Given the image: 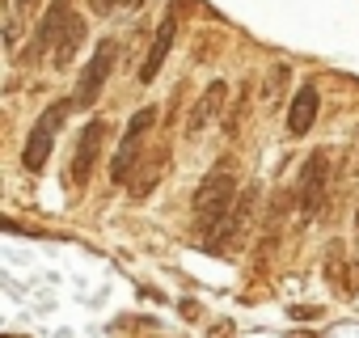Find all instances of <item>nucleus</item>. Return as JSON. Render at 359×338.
Instances as JSON below:
<instances>
[{
	"instance_id": "obj_1",
	"label": "nucleus",
	"mask_w": 359,
	"mask_h": 338,
	"mask_svg": "<svg viewBox=\"0 0 359 338\" xmlns=\"http://www.w3.org/2000/svg\"><path fill=\"white\" fill-rule=\"evenodd\" d=\"M233 203H237V161L224 156V161H216V169L195 191V229H199V237H212Z\"/></svg>"
},
{
	"instance_id": "obj_2",
	"label": "nucleus",
	"mask_w": 359,
	"mask_h": 338,
	"mask_svg": "<svg viewBox=\"0 0 359 338\" xmlns=\"http://www.w3.org/2000/svg\"><path fill=\"white\" fill-rule=\"evenodd\" d=\"M330 161H334L330 148H313L304 169H300V182H296V220L300 224L317 220V212L330 195Z\"/></svg>"
},
{
	"instance_id": "obj_3",
	"label": "nucleus",
	"mask_w": 359,
	"mask_h": 338,
	"mask_svg": "<svg viewBox=\"0 0 359 338\" xmlns=\"http://www.w3.org/2000/svg\"><path fill=\"white\" fill-rule=\"evenodd\" d=\"M152 123H156V106H144V110L127 123V131H123V140H118V148H114V161H110V182H114V187H127L131 174L140 169V161H144V140H148Z\"/></svg>"
},
{
	"instance_id": "obj_4",
	"label": "nucleus",
	"mask_w": 359,
	"mask_h": 338,
	"mask_svg": "<svg viewBox=\"0 0 359 338\" xmlns=\"http://www.w3.org/2000/svg\"><path fill=\"white\" fill-rule=\"evenodd\" d=\"M68 106H72V97L51 102V106L39 114V123L30 127V140H26V152H22V165L30 169V174H39V169L47 165L51 144H55V135H60V127H64V119H68Z\"/></svg>"
},
{
	"instance_id": "obj_5",
	"label": "nucleus",
	"mask_w": 359,
	"mask_h": 338,
	"mask_svg": "<svg viewBox=\"0 0 359 338\" xmlns=\"http://www.w3.org/2000/svg\"><path fill=\"white\" fill-rule=\"evenodd\" d=\"M258 195H262V187H258V182H250V187L237 195V203L229 208V216L220 220V229L208 237V250H216V254H229L233 245H241V241H245V233H250V220H254V212H258Z\"/></svg>"
},
{
	"instance_id": "obj_6",
	"label": "nucleus",
	"mask_w": 359,
	"mask_h": 338,
	"mask_svg": "<svg viewBox=\"0 0 359 338\" xmlns=\"http://www.w3.org/2000/svg\"><path fill=\"white\" fill-rule=\"evenodd\" d=\"M114 64H118V43L106 39V43L89 55V64L81 68V81H76V89H72V106H76V110H89V106L102 97V89H106Z\"/></svg>"
},
{
	"instance_id": "obj_7",
	"label": "nucleus",
	"mask_w": 359,
	"mask_h": 338,
	"mask_svg": "<svg viewBox=\"0 0 359 338\" xmlns=\"http://www.w3.org/2000/svg\"><path fill=\"white\" fill-rule=\"evenodd\" d=\"M106 135H110V123H106V119H89V123H85V131H81V140H76V152H72V174H68V182H72L76 191L93 178V169H97V161H102V148H106Z\"/></svg>"
},
{
	"instance_id": "obj_8",
	"label": "nucleus",
	"mask_w": 359,
	"mask_h": 338,
	"mask_svg": "<svg viewBox=\"0 0 359 338\" xmlns=\"http://www.w3.org/2000/svg\"><path fill=\"white\" fill-rule=\"evenodd\" d=\"M76 13H72V5L68 0H51L47 5V13H43V22H39V34H34V60H43V55H51L55 47H60V39H64V30H68V22H72Z\"/></svg>"
},
{
	"instance_id": "obj_9",
	"label": "nucleus",
	"mask_w": 359,
	"mask_h": 338,
	"mask_svg": "<svg viewBox=\"0 0 359 338\" xmlns=\"http://www.w3.org/2000/svg\"><path fill=\"white\" fill-rule=\"evenodd\" d=\"M173 39H177V18H173V13H165V18H161V26H156V34H152V47H148V55H144V64H140V81H144V85H148V81H156V72H161V64H165V55H169Z\"/></svg>"
},
{
	"instance_id": "obj_10",
	"label": "nucleus",
	"mask_w": 359,
	"mask_h": 338,
	"mask_svg": "<svg viewBox=\"0 0 359 338\" xmlns=\"http://www.w3.org/2000/svg\"><path fill=\"white\" fill-rule=\"evenodd\" d=\"M224 97H229V85H224V81H212V85L203 89V97H199V102L191 106V114H187V135H191V140H195V135H199L216 114H220Z\"/></svg>"
},
{
	"instance_id": "obj_11",
	"label": "nucleus",
	"mask_w": 359,
	"mask_h": 338,
	"mask_svg": "<svg viewBox=\"0 0 359 338\" xmlns=\"http://www.w3.org/2000/svg\"><path fill=\"white\" fill-rule=\"evenodd\" d=\"M165 161H169V148H156L152 156H144V161H140V169H135L131 182H127V191H131V199H135V203L152 195V187H156V182H161V174H165Z\"/></svg>"
},
{
	"instance_id": "obj_12",
	"label": "nucleus",
	"mask_w": 359,
	"mask_h": 338,
	"mask_svg": "<svg viewBox=\"0 0 359 338\" xmlns=\"http://www.w3.org/2000/svg\"><path fill=\"white\" fill-rule=\"evenodd\" d=\"M313 123H317V89L304 85V89H296V97H292V110H287V135H309Z\"/></svg>"
},
{
	"instance_id": "obj_13",
	"label": "nucleus",
	"mask_w": 359,
	"mask_h": 338,
	"mask_svg": "<svg viewBox=\"0 0 359 338\" xmlns=\"http://www.w3.org/2000/svg\"><path fill=\"white\" fill-rule=\"evenodd\" d=\"M81 43H85V22H81V18H72V22H68V30H64V39H60V47L51 51V68H68V64L76 60Z\"/></svg>"
},
{
	"instance_id": "obj_14",
	"label": "nucleus",
	"mask_w": 359,
	"mask_h": 338,
	"mask_svg": "<svg viewBox=\"0 0 359 338\" xmlns=\"http://www.w3.org/2000/svg\"><path fill=\"white\" fill-rule=\"evenodd\" d=\"M287 72H292L287 64H275V68H271V76H266V106H271V110H275V106H279V97H283Z\"/></svg>"
},
{
	"instance_id": "obj_15",
	"label": "nucleus",
	"mask_w": 359,
	"mask_h": 338,
	"mask_svg": "<svg viewBox=\"0 0 359 338\" xmlns=\"http://www.w3.org/2000/svg\"><path fill=\"white\" fill-rule=\"evenodd\" d=\"M325 279H330L334 288L346 283V275H342V245H330V254H325ZM346 288H351V283H346Z\"/></svg>"
},
{
	"instance_id": "obj_16",
	"label": "nucleus",
	"mask_w": 359,
	"mask_h": 338,
	"mask_svg": "<svg viewBox=\"0 0 359 338\" xmlns=\"http://www.w3.org/2000/svg\"><path fill=\"white\" fill-rule=\"evenodd\" d=\"M89 9H93L97 18H110V13H114L118 5H114V0H89Z\"/></svg>"
},
{
	"instance_id": "obj_17",
	"label": "nucleus",
	"mask_w": 359,
	"mask_h": 338,
	"mask_svg": "<svg viewBox=\"0 0 359 338\" xmlns=\"http://www.w3.org/2000/svg\"><path fill=\"white\" fill-rule=\"evenodd\" d=\"M208 338H233V321H216Z\"/></svg>"
},
{
	"instance_id": "obj_18",
	"label": "nucleus",
	"mask_w": 359,
	"mask_h": 338,
	"mask_svg": "<svg viewBox=\"0 0 359 338\" xmlns=\"http://www.w3.org/2000/svg\"><path fill=\"white\" fill-rule=\"evenodd\" d=\"M321 309L317 304H292V317H317Z\"/></svg>"
},
{
	"instance_id": "obj_19",
	"label": "nucleus",
	"mask_w": 359,
	"mask_h": 338,
	"mask_svg": "<svg viewBox=\"0 0 359 338\" xmlns=\"http://www.w3.org/2000/svg\"><path fill=\"white\" fill-rule=\"evenodd\" d=\"M118 9H135V5H144V0H114Z\"/></svg>"
},
{
	"instance_id": "obj_20",
	"label": "nucleus",
	"mask_w": 359,
	"mask_h": 338,
	"mask_svg": "<svg viewBox=\"0 0 359 338\" xmlns=\"http://www.w3.org/2000/svg\"><path fill=\"white\" fill-rule=\"evenodd\" d=\"M355 224H359V208H355Z\"/></svg>"
}]
</instances>
